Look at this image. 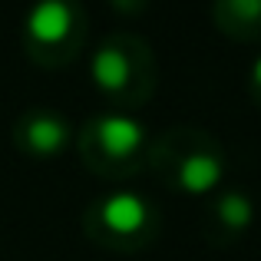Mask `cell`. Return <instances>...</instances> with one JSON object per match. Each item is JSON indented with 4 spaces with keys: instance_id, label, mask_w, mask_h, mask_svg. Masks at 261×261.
Segmentation results:
<instances>
[{
    "instance_id": "obj_10",
    "label": "cell",
    "mask_w": 261,
    "mask_h": 261,
    "mask_svg": "<svg viewBox=\"0 0 261 261\" xmlns=\"http://www.w3.org/2000/svg\"><path fill=\"white\" fill-rule=\"evenodd\" d=\"M248 96L255 106H261V57H255V63L248 70Z\"/></svg>"
},
{
    "instance_id": "obj_1",
    "label": "cell",
    "mask_w": 261,
    "mask_h": 261,
    "mask_svg": "<svg viewBox=\"0 0 261 261\" xmlns=\"http://www.w3.org/2000/svg\"><path fill=\"white\" fill-rule=\"evenodd\" d=\"M146 169L169 192L212 195L222 189L228 159H225V149L215 133L202 126H172L152 136Z\"/></svg>"
},
{
    "instance_id": "obj_6",
    "label": "cell",
    "mask_w": 261,
    "mask_h": 261,
    "mask_svg": "<svg viewBox=\"0 0 261 261\" xmlns=\"http://www.w3.org/2000/svg\"><path fill=\"white\" fill-rule=\"evenodd\" d=\"M10 139L20 155H27L33 162H50V159H60L76 142V133H73L70 119L60 109L30 106L13 119Z\"/></svg>"
},
{
    "instance_id": "obj_8",
    "label": "cell",
    "mask_w": 261,
    "mask_h": 261,
    "mask_svg": "<svg viewBox=\"0 0 261 261\" xmlns=\"http://www.w3.org/2000/svg\"><path fill=\"white\" fill-rule=\"evenodd\" d=\"M212 23L235 43H261V0H212Z\"/></svg>"
},
{
    "instance_id": "obj_3",
    "label": "cell",
    "mask_w": 261,
    "mask_h": 261,
    "mask_svg": "<svg viewBox=\"0 0 261 261\" xmlns=\"http://www.w3.org/2000/svg\"><path fill=\"white\" fill-rule=\"evenodd\" d=\"M76 152L80 162L93 175L106 178V182H126L146 172L149 166V136L146 122L136 119L133 113H96L80 126L76 133Z\"/></svg>"
},
{
    "instance_id": "obj_5",
    "label": "cell",
    "mask_w": 261,
    "mask_h": 261,
    "mask_svg": "<svg viewBox=\"0 0 261 261\" xmlns=\"http://www.w3.org/2000/svg\"><path fill=\"white\" fill-rule=\"evenodd\" d=\"M89 37L83 0H33L20 23L23 53L40 70H66L80 60Z\"/></svg>"
},
{
    "instance_id": "obj_4",
    "label": "cell",
    "mask_w": 261,
    "mask_h": 261,
    "mask_svg": "<svg viewBox=\"0 0 261 261\" xmlns=\"http://www.w3.org/2000/svg\"><path fill=\"white\" fill-rule=\"evenodd\" d=\"M80 228L96 248L113 255H139L159 242L162 212L149 195L133 189H113L83 208Z\"/></svg>"
},
{
    "instance_id": "obj_2",
    "label": "cell",
    "mask_w": 261,
    "mask_h": 261,
    "mask_svg": "<svg viewBox=\"0 0 261 261\" xmlns=\"http://www.w3.org/2000/svg\"><path fill=\"white\" fill-rule=\"evenodd\" d=\"M89 80L113 113L142 109L159 86V60L142 37L129 30L106 33L89 60Z\"/></svg>"
},
{
    "instance_id": "obj_7",
    "label": "cell",
    "mask_w": 261,
    "mask_h": 261,
    "mask_svg": "<svg viewBox=\"0 0 261 261\" xmlns=\"http://www.w3.org/2000/svg\"><path fill=\"white\" fill-rule=\"evenodd\" d=\"M255 225V198L242 185H222L208 195L202 215V238L212 248H231L238 245Z\"/></svg>"
},
{
    "instance_id": "obj_9",
    "label": "cell",
    "mask_w": 261,
    "mask_h": 261,
    "mask_svg": "<svg viewBox=\"0 0 261 261\" xmlns=\"http://www.w3.org/2000/svg\"><path fill=\"white\" fill-rule=\"evenodd\" d=\"M149 4H152V0H109V7H113L119 17H142V13L149 10Z\"/></svg>"
}]
</instances>
